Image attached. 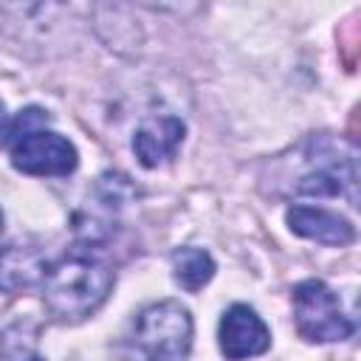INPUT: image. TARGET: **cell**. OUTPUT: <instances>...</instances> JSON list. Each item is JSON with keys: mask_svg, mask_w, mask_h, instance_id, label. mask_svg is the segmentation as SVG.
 I'll list each match as a JSON object with an SVG mask.
<instances>
[{"mask_svg": "<svg viewBox=\"0 0 361 361\" xmlns=\"http://www.w3.org/2000/svg\"><path fill=\"white\" fill-rule=\"evenodd\" d=\"M113 271L90 254H68L45 271L42 299L45 307L62 322L90 316L110 293Z\"/></svg>", "mask_w": 361, "mask_h": 361, "instance_id": "6da1fadb", "label": "cell"}, {"mask_svg": "<svg viewBox=\"0 0 361 361\" xmlns=\"http://www.w3.org/2000/svg\"><path fill=\"white\" fill-rule=\"evenodd\" d=\"M135 361H183L192 347V316L180 302H158L144 307L130 333Z\"/></svg>", "mask_w": 361, "mask_h": 361, "instance_id": "7a4b0ae2", "label": "cell"}, {"mask_svg": "<svg viewBox=\"0 0 361 361\" xmlns=\"http://www.w3.org/2000/svg\"><path fill=\"white\" fill-rule=\"evenodd\" d=\"M296 330L307 341H344L353 336V322L344 316L336 293L322 279H305L293 288Z\"/></svg>", "mask_w": 361, "mask_h": 361, "instance_id": "3957f363", "label": "cell"}, {"mask_svg": "<svg viewBox=\"0 0 361 361\" xmlns=\"http://www.w3.org/2000/svg\"><path fill=\"white\" fill-rule=\"evenodd\" d=\"M76 161V147L59 133L34 130L11 144V164L25 175H68Z\"/></svg>", "mask_w": 361, "mask_h": 361, "instance_id": "277c9868", "label": "cell"}, {"mask_svg": "<svg viewBox=\"0 0 361 361\" xmlns=\"http://www.w3.org/2000/svg\"><path fill=\"white\" fill-rule=\"evenodd\" d=\"M271 347L265 322L248 305H231L220 319V350L228 361L262 355Z\"/></svg>", "mask_w": 361, "mask_h": 361, "instance_id": "5b68a950", "label": "cell"}, {"mask_svg": "<svg viewBox=\"0 0 361 361\" xmlns=\"http://www.w3.org/2000/svg\"><path fill=\"white\" fill-rule=\"evenodd\" d=\"M183 133H186V127H183L180 118H175V116H152L135 130L133 152L141 161V166L152 169V166L169 161L178 152V147L183 141Z\"/></svg>", "mask_w": 361, "mask_h": 361, "instance_id": "8992f818", "label": "cell"}, {"mask_svg": "<svg viewBox=\"0 0 361 361\" xmlns=\"http://www.w3.org/2000/svg\"><path fill=\"white\" fill-rule=\"evenodd\" d=\"M288 226L293 234L324 243V245H347L355 240V228L350 220L313 206H293L288 209Z\"/></svg>", "mask_w": 361, "mask_h": 361, "instance_id": "52a82bcc", "label": "cell"}, {"mask_svg": "<svg viewBox=\"0 0 361 361\" xmlns=\"http://www.w3.org/2000/svg\"><path fill=\"white\" fill-rule=\"evenodd\" d=\"M45 259L39 248L31 245H8L0 251V290L3 293H20L34 288L37 282L45 279Z\"/></svg>", "mask_w": 361, "mask_h": 361, "instance_id": "ba28073f", "label": "cell"}, {"mask_svg": "<svg viewBox=\"0 0 361 361\" xmlns=\"http://www.w3.org/2000/svg\"><path fill=\"white\" fill-rule=\"evenodd\" d=\"M172 274L183 290L195 293L214 276V259L203 248H180L172 254Z\"/></svg>", "mask_w": 361, "mask_h": 361, "instance_id": "9c48e42d", "label": "cell"}, {"mask_svg": "<svg viewBox=\"0 0 361 361\" xmlns=\"http://www.w3.org/2000/svg\"><path fill=\"white\" fill-rule=\"evenodd\" d=\"M37 124H48V116L39 110V107H28V110H23L14 121H11V127H8V135H6V141L8 144H14V141H20L23 135H28V133H34L37 130Z\"/></svg>", "mask_w": 361, "mask_h": 361, "instance_id": "30bf717a", "label": "cell"}, {"mask_svg": "<svg viewBox=\"0 0 361 361\" xmlns=\"http://www.w3.org/2000/svg\"><path fill=\"white\" fill-rule=\"evenodd\" d=\"M3 121H6V110H3V102H0V127H3Z\"/></svg>", "mask_w": 361, "mask_h": 361, "instance_id": "8fae6325", "label": "cell"}, {"mask_svg": "<svg viewBox=\"0 0 361 361\" xmlns=\"http://www.w3.org/2000/svg\"><path fill=\"white\" fill-rule=\"evenodd\" d=\"M0 234H3V212H0Z\"/></svg>", "mask_w": 361, "mask_h": 361, "instance_id": "7c38bea8", "label": "cell"}, {"mask_svg": "<svg viewBox=\"0 0 361 361\" xmlns=\"http://www.w3.org/2000/svg\"><path fill=\"white\" fill-rule=\"evenodd\" d=\"M28 361H42V358H28Z\"/></svg>", "mask_w": 361, "mask_h": 361, "instance_id": "4fadbf2b", "label": "cell"}]
</instances>
